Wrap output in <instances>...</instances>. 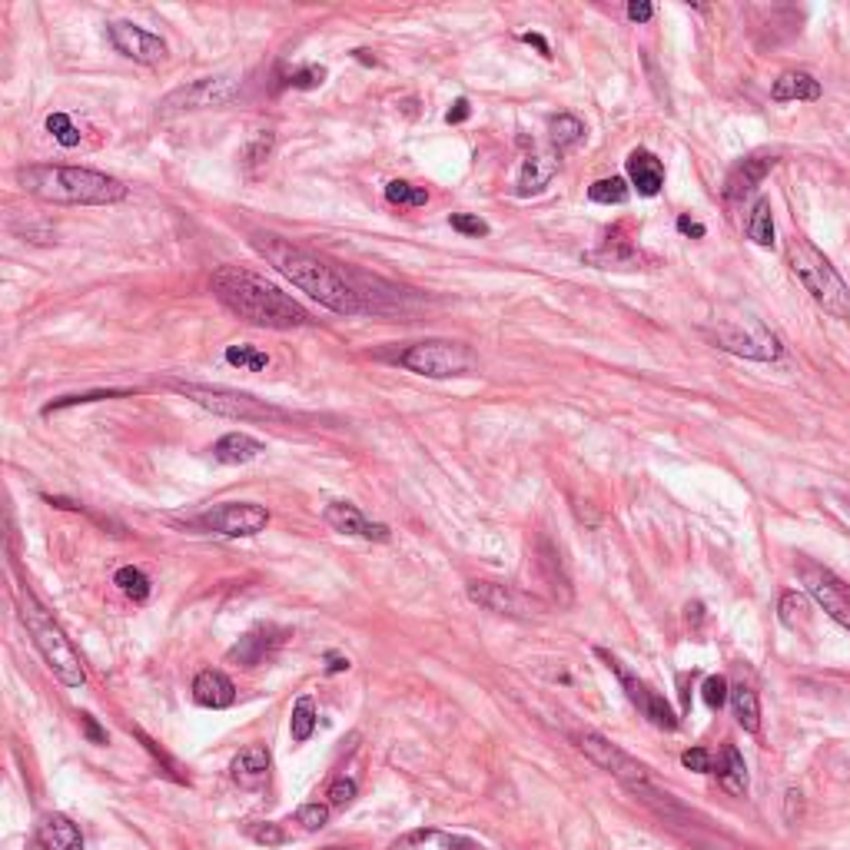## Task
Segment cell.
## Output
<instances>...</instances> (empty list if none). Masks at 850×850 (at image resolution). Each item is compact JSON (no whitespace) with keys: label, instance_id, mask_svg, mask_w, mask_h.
<instances>
[{"label":"cell","instance_id":"9a60e30c","mask_svg":"<svg viewBox=\"0 0 850 850\" xmlns=\"http://www.w3.org/2000/svg\"><path fill=\"white\" fill-rule=\"evenodd\" d=\"M323 518H326V525L333 528V532H339V535L369 538V542H389V538H392L389 525L369 522V518L362 515L352 502H329L326 512H323Z\"/></svg>","mask_w":850,"mask_h":850},{"label":"cell","instance_id":"f907efd6","mask_svg":"<svg viewBox=\"0 0 850 850\" xmlns=\"http://www.w3.org/2000/svg\"><path fill=\"white\" fill-rule=\"evenodd\" d=\"M681 764L688 771H698V774H714V754L708 748H691L681 754Z\"/></svg>","mask_w":850,"mask_h":850},{"label":"cell","instance_id":"7c38bea8","mask_svg":"<svg viewBox=\"0 0 850 850\" xmlns=\"http://www.w3.org/2000/svg\"><path fill=\"white\" fill-rule=\"evenodd\" d=\"M196 525L206 528V532L226 535V538H250V535L266 532L269 512L256 502H223V505H213L210 512H203L196 518Z\"/></svg>","mask_w":850,"mask_h":850},{"label":"cell","instance_id":"ba28073f","mask_svg":"<svg viewBox=\"0 0 850 850\" xmlns=\"http://www.w3.org/2000/svg\"><path fill=\"white\" fill-rule=\"evenodd\" d=\"M176 392H183L186 399H193L196 406H203L213 416L223 419H240V422H266V419H286L283 409L269 406V402L250 396V392H236L223 386H200V382H173Z\"/></svg>","mask_w":850,"mask_h":850},{"label":"cell","instance_id":"5b68a950","mask_svg":"<svg viewBox=\"0 0 850 850\" xmlns=\"http://www.w3.org/2000/svg\"><path fill=\"white\" fill-rule=\"evenodd\" d=\"M17 605H20V621L27 625L30 638H34V645L40 651V658L47 661V668L54 671V678L60 684H67V688H84L87 671H84V661H80V655H77V648L70 645L67 631L57 625L54 615L40 605L30 588H20Z\"/></svg>","mask_w":850,"mask_h":850},{"label":"cell","instance_id":"d4e9b609","mask_svg":"<svg viewBox=\"0 0 850 850\" xmlns=\"http://www.w3.org/2000/svg\"><path fill=\"white\" fill-rule=\"evenodd\" d=\"M771 97L777 103H787V100H821V84H817L811 74H804V70H787V74H781L774 80Z\"/></svg>","mask_w":850,"mask_h":850},{"label":"cell","instance_id":"f6af8a7d","mask_svg":"<svg viewBox=\"0 0 850 850\" xmlns=\"http://www.w3.org/2000/svg\"><path fill=\"white\" fill-rule=\"evenodd\" d=\"M296 824H303V831H323L329 824V804H303L296 811Z\"/></svg>","mask_w":850,"mask_h":850},{"label":"cell","instance_id":"c3c4849f","mask_svg":"<svg viewBox=\"0 0 850 850\" xmlns=\"http://www.w3.org/2000/svg\"><path fill=\"white\" fill-rule=\"evenodd\" d=\"M449 223H452V230L462 236H489V223L475 213H452Z\"/></svg>","mask_w":850,"mask_h":850},{"label":"cell","instance_id":"e575fe53","mask_svg":"<svg viewBox=\"0 0 850 850\" xmlns=\"http://www.w3.org/2000/svg\"><path fill=\"white\" fill-rule=\"evenodd\" d=\"M538 565H542V572L548 575V582H552L555 592L562 588L565 598H572V592H568V578L562 575V562H558V548L548 542L545 535L538 538Z\"/></svg>","mask_w":850,"mask_h":850},{"label":"cell","instance_id":"f1b7e54d","mask_svg":"<svg viewBox=\"0 0 850 850\" xmlns=\"http://www.w3.org/2000/svg\"><path fill=\"white\" fill-rule=\"evenodd\" d=\"M598 658L605 661V665H608L611 671H615L618 681H621V688H625V694H628V701L635 704V708H641V714H645V708H648V694H651L648 684H641V681H638L635 675H631V671H628L625 665H621L618 658H611L605 648H598Z\"/></svg>","mask_w":850,"mask_h":850},{"label":"cell","instance_id":"94428289","mask_svg":"<svg viewBox=\"0 0 850 850\" xmlns=\"http://www.w3.org/2000/svg\"><path fill=\"white\" fill-rule=\"evenodd\" d=\"M326 850H346V847H326Z\"/></svg>","mask_w":850,"mask_h":850},{"label":"cell","instance_id":"484cf974","mask_svg":"<svg viewBox=\"0 0 850 850\" xmlns=\"http://www.w3.org/2000/svg\"><path fill=\"white\" fill-rule=\"evenodd\" d=\"M645 253L631 243H605L595 253H585V263H592L598 269H638L645 263Z\"/></svg>","mask_w":850,"mask_h":850},{"label":"cell","instance_id":"4dcf8cb0","mask_svg":"<svg viewBox=\"0 0 850 850\" xmlns=\"http://www.w3.org/2000/svg\"><path fill=\"white\" fill-rule=\"evenodd\" d=\"M113 585H117L120 592L127 595L130 601H137V605H143V601H147L150 592H153L147 572H143V568H137V565H123L120 572L113 575Z\"/></svg>","mask_w":850,"mask_h":850},{"label":"cell","instance_id":"1f68e13d","mask_svg":"<svg viewBox=\"0 0 850 850\" xmlns=\"http://www.w3.org/2000/svg\"><path fill=\"white\" fill-rule=\"evenodd\" d=\"M223 359L230 362V366L246 369V372H263V369H269V352L250 346V342H236V346H226Z\"/></svg>","mask_w":850,"mask_h":850},{"label":"cell","instance_id":"8992f818","mask_svg":"<svg viewBox=\"0 0 850 850\" xmlns=\"http://www.w3.org/2000/svg\"><path fill=\"white\" fill-rule=\"evenodd\" d=\"M784 259L824 313H831L834 319H850V289L817 246L807 243L804 236H787Z\"/></svg>","mask_w":850,"mask_h":850},{"label":"cell","instance_id":"44dd1931","mask_svg":"<svg viewBox=\"0 0 850 850\" xmlns=\"http://www.w3.org/2000/svg\"><path fill=\"white\" fill-rule=\"evenodd\" d=\"M269 767H273V754H269L263 744H250V748H243L233 758L230 774L240 787H250L253 791V787H263L269 781Z\"/></svg>","mask_w":850,"mask_h":850},{"label":"cell","instance_id":"8fae6325","mask_svg":"<svg viewBox=\"0 0 850 850\" xmlns=\"http://www.w3.org/2000/svg\"><path fill=\"white\" fill-rule=\"evenodd\" d=\"M469 598L475 605L495 611V615L518 618V621H532V618L545 615L542 598L532 592H522V588H515V585H502V582H469Z\"/></svg>","mask_w":850,"mask_h":850},{"label":"cell","instance_id":"680465c9","mask_svg":"<svg viewBox=\"0 0 850 850\" xmlns=\"http://www.w3.org/2000/svg\"><path fill=\"white\" fill-rule=\"evenodd\" d=\"M701 611H704V608L698 605V601H694V605H688V621H694V625H698V621H701Z\"/></svg>","mask_w":850,"mask_h":850},{"label":"cell","instance_id":"277c9868","mask_svg":"<svg viewBox=\"0 0 850 850\" xmlns=\"http://www.w3.org/2000/svg\"><path fill=\"white\" fill-rule=\"evenodd\" d=\"M578 751L585 754L588 761L598 764L601 771H608L615 781H621L628 787L631 794L638 797V801H645L648 807H655L658 814H681V804L675 801V794L665 791L655 774H651L648 764H641L638 758H631L628 751H621L618 744H611L608 738H601V734L595 731H585L575 738Z\"/></svg>","mask_w":850,"mask_h":850},{"label":"cell","instance_id":"bcb514c9","mask_svg":"<svg viewBox=\"0 0 850 850\" xmlns=\"http://www.w3.org/2000/svg\"><path fill=\"white\" fill-rule=\"evenodd\" d=\"M133 734H137V738L143 741V748H147V751L153 754V758H157V761H160L163 767H167V774L173 777V781H180V784H186V774H180V764H176V761L170 758V754H167V751H163V748H160V744H157V741H153V738H147V734H143L140 728H133Z\"/></svg>","mask_w":850,"mask_h":850},{"label":"cell","instance_id":"6da1fadb","mask_svg":"<svg viewBox=\"0 0 850 850\" xmlns=\"http://www.w3.org/2000/svg\"><path fill=\"white\" fill-rule=\"evenodd\" d=\"M210 293L223 309H230L236 319L259 326V329H296L309 326L313 319L293 296L273 286L269 279L256 276L243 266H220L210 276Z\"/></svg>","mask_w":850,"mask_h":850},{"label":"cell","instance_id":"7bdbcfd3","mask_svg":"<svg viewBox=\"0 0 850 850\" xmlns=\"http://www.w3.org/2000/svg\"><path fill=\"white\" fill-rule=\"evenodd\" d=\"M326 77H329V70L323 64H306V67L293 70V74L286 77V84L296 90H316L326 84Z\"/></svg>","mask_w":850,"mask_h":850},{"label":"cell","instance_id":"7dc6e473","mask_svg":"<svg viewBox=\"0 0 850 850\" xmlns=\"http://www.w3.org/2000/svg\"><path fill=\"white\" fill-rule=\"evenodd\" d=\"M777 611H781V621L787 628H797V621L804 618L807 611V601L797 595V592H784L781 595V605H777Z\"/></svg>","mask_w":850,"mask_h":850},{"label":"cell","instance_id":"d6986e66","mask_svg":"<svg viewBox=\"0 0 850 850\" xmlns=\"http://www.w3.org/2000/svg\"><path fill=\"white\" fill-rule=\"evenodd\" d=\"M193 701L200 704V708L223 711L236 701V684L226 678L223 671L206 668L193 678Z\"/></svg>","mask_w":850,"mask_h":850},{"label":"cell","instance_id":"ac0fdd59","mask_svg":"<svg viewBox=\"0 0 850 850\" xmlns=\"http://www.w3.org/2000/svg\"><path fill=\"white\" fill-rule=\"evenodd\" d=\"M389 850H482V847L472 837L439 831V827H419V831H409L399 841H392Z\"/></svg>","mask_w":850,"mask_h":850},{"label":"cell","instance_id":"83f0119b","mask_svg":"<svg viewBox=\"0 0 850 850\" xmlns=\"http://www.w3.org/2000/svg\"><path fill=\"white\" fill-rule=\"evenodd\" d=\"M731 708H734V718H738V724L744 731L748 734L761 731V701L751 688H744V684L731 688Z\"/></svg>","mask_w":850,"mask_h":850},{"label":"cell","instance_id":"7402d4cb","mask_svg":"<svg viewBox=\"0 0 850 850\" xmlns=\"http://www.w3.org/2000/svg\"><path fill=\"white\" fill-rule=\"evenodd\" d=\"M625 167H628L631 186H635L641 196H658L661 193V186H665V167H661V160L655 157V153L635 150L625 160Z\"/></svg>","mask_w":850,"mask_h":850},{"label":"cell","instance_id":"91938a15","mask_svg":"<svg viewBox=\"0 0 850 850\" xmlns=\"http://www.w3.org/2000/svg\"><path fill=\"white\" fill-rule=\"evenodd\" d=\"M356 60H362V64H376V57H372L369 50H356Z\"/></svg>","mask_w":850,"mask_h":850},{"label":"cell","instance_id":"d6a6232c","mask_svg":"<svg viewBox=\"0 0 850 850\" xmlns=\"http://www.w3.org/2000/svg\"><path fill=\"white\" fill-rule=\"evenodd\" d=\"M316 718H319V714H316L313 698H299V701L293 704V718H289V734H293L296 744H306L309 738H313Z\"/></svg>","mask_w":850,"mask_h":850},{"label":"cell","instance_id":"8d00e7d4","mask_svg":"<svg viewBox=\"0 0 850 850\" xmlns=\"http://www.w3.org/2000/svg\"><path fill=\"white\" fill-rule=\"evenodd\" d=\"M269 153H273V130H259L256 137L246 143V150H243V167L250 170V173H256L259 167H266Z\"/></svg>","mask_w":850,"mask_h":850},{"label":"cell","instance_id":"7a4b0ae2","mask_svg":"<svg viewBox=\"0 0 850 850\" xmlns=\"http://www.w3.org/2000/svg\"><path fill=\"white\" fill-rule=\"evenodd\" d=\"M253 246L259 256H266V263L273 266L276 273H283L296 289L313 296L319 306L333 309L339 316H356L366 309L356 289L346 283V276H339L336 269L323 263L319 256L299 250V246L279 240V236H269V233H256Z\"/></svg>","mask_w":850,"mask_h":850},{"label":"cell","instance_id":"ab89813d","mask_svg":"<svg viewBox=\"0 0 850 850\" xmlns=\"http://www.w3.org/2000/svg\"><path fill=\"white\" fill-rule=\"evenodd\" d=\"M645 718L655 724V728H661V731H675L678 728V714L671 711V704L661 698L658 691H651L648 694V708H645Z\"/></svg>","mask_w":850,"mask_h":850},{"label":"cell","instance_id":"11a10c76","mask_svg":"<svg viewBox=\"0 0 850 850\" xmlns=\"http://www.w3.org/2000/svg\"><path fill=\"white\" fill-rule=\"evenodd\" d=\"M469 113H472L469 100L459 97V100H455L452 107H449V113H445V120H449V123H465V120H469Z\"/></svg>","mask_w":850,"mask_h":850},{"label":"cell","instance_id":"f546056e","mask_svg":"<svg viewBox=\"0 0 850 850\" xmlns=\"http://www.w3.org/2000/svg\"><path fill=\"white\" fill-rule=\"evenodd\" d=\"M548 137H552L555 150H568L585 140V123L572 117V113H558V117H552V123H548Z\"/></svg>","mask_w":850,"mask_h":850},{"label":"cell","instance_id":"6f0895ef","mask_svg":"<svg viewBox=\"0 0 850 850\" xmlns=\"http://www.w3.org/2000/svg\"><path fill=\"white\" fill-rule=\"evenodd\" d=\"M522 40H525V44H532L542 57H552V47H548V40L542 34H522Z\"/></svg>","mask_w":850,"mask_h":850},{"label":"cell","instance_id":"52a82bcc","mask_svg":"<svg viewBox=\"0 0 850 850\" xmlns=\"http://www.w3.org/2000/svg\"><path fill=\"white\" fill-rule=\"evenodd\" d=\"M402 369L416 372V376H429V379H452V376H469L479 366V356L465 346V342H452V339H425L409 346L399 356Z\"/></svg>","mask_w":850,"mask_h":850},{"label":"cell","instance_id":"3957f363","mask_svg":"<svg viewBox=\"0 0 850 850\" xmlns=\"http://www.w3.org/2000/svg\"><path fill=\"white\" fill-rule=\"evenodd\" d=\"M17 186L44 203L67 206H110L127 200V186L117 176L87 167H20Z\"/></svg>","mask_w":850,"mask_h":850},{"label":"cell","instance_id":"5bb4252c","mask_svg":"<svg viewBox=\"0 0 850 850\" xmlns=\"http://www.w3.org/2000/svg\"><path fill=\"white\" fill-rule=\"evenodd\" d=\"M107 37L117 54L130 57L133 64H143V67H157L167 60V40L150 34V30H143L137 24H130V20H113V24L107 27Z\"/></svg>","mask_w":850,"mask_h":850},{"label":"cell","instance_id":"f5cc1de1","mask_svg":"<svg viewBox=\"0 0 850 850\" xmlns=\"http://www.w3.org/2000/svg\"><path fill=\"white\" fill-rule=\"evenodd\" d=\"M651 17H655V7H651L648 0H631V4H628V20H631V24H648Z\"/></svg>","mask_w":850,"mask_h":850},{"label":"cell","instance_id":"60d3db41","mask_svg":"<svg viewBox=\"0 0 850 850\" xmlns=\"http://www.w3.org/2000/svg\"><path fill=\"white\" fill-rule=\"evenodd\" d=\"M246 831V837H250V841H256L259 847H283L289 837H286V831L279 824H269V821H250L243 827Z\"/></svg>","mask_w":850,"mask_h":850},{"label":"cell","instance_id":"ee69618b","mask_svg":"<svg viewBox=\"0 0 850 850\" xmlns=\"http://www.w3.org/2000/svg\"><path fill=\"white\" fill-rule=\"evenodd\" d=\"M701 698H704V704H708L711 711H721L724 704L731 701V688H728V681H724L721 675L704 678V684H701Z\"/></svg>","mask_w":850,"mask_h":850},{"label":"cell","instance_id":"4316f807","mask_svg":"<svg viewBox=\"0 0 850 850\" xmlns=\"http://www.w3.org/2000/svg\"><path fill=\"white\" fill-rule=\"evenodd\" d=\"M718 784L724 787L728 794L734 797H744L748 794V764H744L741 751L734 748V744H728V748L721 751V761H718Z\"/></svg>","mask_w":850,"mask_h":850},{"label":"cell","instance_id":"cb8c5ba5","mask_svg":"<svg viewBox=\"0 0 850 850\" xmlns=\"http://www.w3.org/2000/svg\"><path fill=\"white\" fill-rule=\"evenodd\" d=\"M263 452H266V445L246 432H226L223 439L213 445V459L223 465H246V462L259 459Z\"/></svg>","mask_w":850,"mask_h":850},{"label":"cell","instance_id":"74e56055","mask_svg":"<svg viewBox=\"0 0 850 850\" xmlns=\"http://www.w3.org/2000/svg\"><path fill=\"white\" fill-rule=\"evenodd\" d=\"M386 200L392 206H425L429 203V190L412 186L406 180H392V183H386Z\"/></svg>","mask_w":850,"mask_h":850},{"label":"cell","instance_id":"db71d44e","mask_svg":"<svg viewBox=\"0 0 850 850\" xmlns=\"http://www.w3.org/2000/svg\"><path fill=\"white\" fill-rule=\"evenodd\" d=\"M352 661L346 655H339V651H326V675H342V671H349Z\"/></svg>","mask_w":850,"mask_h":850},{"label":"cell","instance_id":"681fc988","mask_svg":"<svg viewBox=\"0 0 850 850\" xmlns=\"http://www.w3.org/2000/svg\"><path fill=\"white\" fill-rule=\"evenodd\" d=\"M356 794H359V787H356V781H352V777H336L333 784H329V804L333 807H349L352 801H356Z\"/></svg>","mask_w":850,"mask_h":850},{"label":"cell","instance_id":"836d02e7","mask_svg":"<svg viewBox=\"0 0 850 850\" xmlns=\"http://www.w3.org/2000/svg\"><path fill=\"white\" fill-rule=\"evenodd\" d=\"M748 240L758 246H774V216H771V203L758 200L754 210L748 216Z\"/></svg>","mask_w":850,"mask_h":850},{"label":"cell","instance_id":"e0dca14e","mask_svg":"<svg viewBox=\"0 0 850 850\" xmlns=\"http://www.w3.org/2000/svg\"><path fill=\"white\" fill-rule=\"evenodd\" d=\"M283 635V631H276V628H253V631H246V635L236 641V645L226 651V661H233V665H240V668H256V665H263V661L273 655V648H279V638Z\"/></svg>","mask_w":850,"mask_h":850},{"label":"cell","instance_id":"2e32d148","mask_svg":"<svg viewBox=\"0 0 850 850\" xmlns=\"http://www.w3.org/2000/svg\"><path fill=\"white\" fill-rule=\"evenodd\" d=\"M774 163H777L774 153H751L748 160H741L738 167L728 173V180H724V190H721L724 200L741 203L744 196H751L761 186L764 176L774 170Z\"/></svg>","mask_w":850,"mask_h":850},{"label":"cell","instance_id":"9f6ffc18","mask_svg":"<svg viewBox=\"0 0 850 850\" xmlns=\"http://www.w3.org/2000/svg\"><path fill=\"white\" fill-rule=\"evenodd\" d=\"M678 233H684V236H694V240H701V236L708 233V230H704L701 223H694L691 216H678Z\"/></svg>","mask_w":850,"mask_h":850},{"label":"cell","instance_id":"30bf717a","mask_svg":"<svg viewBox=\"0 0 850 850\" xmlns=\"http://www.w3.org/2000/svg\"><path fill=\"white\" fill-rule=\"evenodd\" d=\"M714 346L731 352V356H741V359H754V362H774L781 359V339H777L771 329L758 319H738V323H718L711 329H704Z\"/></svg>","mask_w":850,"mask_h":850},{"label":"cell","instance_id":"4fadbf2b","mask_svg":"<svg viewBox=\"0 0 850 850\" xmlns=\"http://www.w3.org/2000/svg\"><path fill=\"white\" fill-rule=\"evenodd\" d=\"M801 582L807 588L817 605H821L827 615H831L837 625L850 631V585L844 578H837L831 568L824 565H814V562H804L801 565Z\"/></svg>","mask_w":850,"mask_h":850},{"label":"cell","instance_id":"ffe728a7","mask_svg":"<svg viewBox=\"0 0 850 850\" xmlns=\"http://www.w3.org/2000/svg\"><path fill=\"white\" fill-rule=\"evenodd\" d=\"M37 844L44 850H84V834L67 814H44L37 824Z\"/></svg>","mask_w":850,"mask_h":850},{"label":"cell","instance_id":"603a6c76","mask_svg":"<svg viewBox=\"0 0 850 850\" xmlns=\"http://www.w3.org/2000/svg\"><path fill=\"white\" fill-rule=\"evenodd\" d=\"M555 173H558L555 153H532V157H525L522 173H518V196L542 193L545 186L555 180Z\"/></svg>","mask_w":850,"mask_h":850},{"label":"cell","instance_id":"f35d334b","mask_svg":"<svg viewBox=\"0 0 850 850\" xmlns=\"http://www.w3.org/2000/svg\"><path fill=\"white\" fill-rule=\"evenodd\" d=\"M44 127H47V133L50 137H54L60 147H77L80 143V137H84V133H80L77 127H74V120L67 117V113H50V117L44 120Z\"/></svg>","mask_w":850,"mask_h":850},{"label":"cell","instance_id":"b9f144b4","mask_svg":"<svg viewBox=\"0 0 850 850\" xmlns=\"http://www.w3.org/2000/svg\"><path fill=\"white\" fill-rule=\"evenodd\" d=\"M117 396H130V392H127V389H97V392H84V396H64V399H54L50 406H44V416H50V412L67 409V406H87V402L117 399Z\"/></svg>","mask_w":850,"mask_h":850},{"label":"cell","instance_id":"d590c367","mask_svg":"<svg viewBox=\"0 0 850 850\" xmlns=\"http://www.w3.org/2000/svg\"><path fill=\"white\" fill-rule=\"evenodd\" d=\"M628 196L631 190L621 176H608V180H598L588 186V200L601 203V206H621V203H628Z\"/></svg>","mask_w":850,"mask_h":850},{"label":"cell","instance_id":"816d5d0a","mask_svg":"<svg viewBox=\"0 0 850 850\" xmlns=\"http://www.w3.org/2000/svg\"><path fill=\"white\" fill-rule=\"evenodd\" d=\"M80 728H84V734H87V741H90V744H107V731L100 728L93 714H87V711L80 714Z\"/></svg>","mask_w":850,"mask_h":850},{"label":"cell","instance_id":"9c48e42d","mask_svg":"<svg viewBox=\"0 0 850 850\" xmlns=\"http://www.w3.org/2000/svg\"><path fill=\"white\" fill-rule=\"evenodd\" d=\"M243 90V80L233 77V74H216V77H200L186 87H176L173 93L160 100L157 113L163 120L167 117H180V113H193V110H216V107H226L240 97Z\"/></svg>","mask_w":850,"mask_h":850}]
</instances>
